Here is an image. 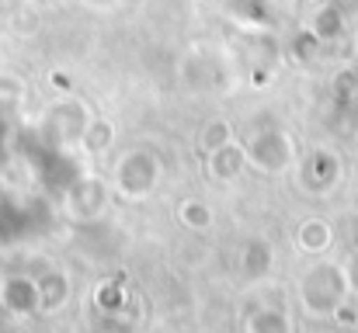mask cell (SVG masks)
Segmentation results:
<instances>
[{
  "instance_id": "9c48e42d",
  "label": "cell",
  "mask_w": 358,
  "mask_h": 333,
  "mask_svg": "<svg viewBox=\"0 0 358 333\" xmlns=\"http://www.w3.org/2000/svg\"><path fill=\"white\" fill-rule=\"evenodd\" d=\"M243 167H247L243 142H227V146H220L216 153H209V174H213L216 181H234Z\"/></svg>"
},
{
  "instance_id": "5b68a950",
  "label": "cell",
  "mask_w": 358,
  "mask_h": 333,
  "mask_svg": "<svg viewBox=\"0 0 358 333\" xmlns=\"http://www.w3.org/2000/svg\"><path fill=\"white\" fill-rule=\"evenodd\" d=\"M105 209H108V188H105L98 177L80 181V184L66 195V212H70L73 219H98Z\"/></svg>"
},
{
  "instance_id": "277c9868",
  "label": "cell",
  "mask_w": 358,
  "mask_h": 333,
  "mask_svg": "<svg viewBox=\"0 0 358 333\" xmlns=\"http://www.w3.org/2000/svg\"><path fill=\"white\" fill-rule=\"evenodd\" d=\"M0 306L14 316L38 313V281L31 274H7L0 281Z\"/></svg>"
},
{
  "instance_id": "2e32d148",
  "label": "cell",
  "mask_w": 358,
  "mask_h": 333,
  "mask_svg": "<svg viewBox=\"0 0 358 333\" xmlns=\"http://www.w3.org/2000/svg\"><path fill=\"white\" fill-rule=\"evenodd\" d=\"M0 98H3V101H7V98L17 101V98H21V84H17L14 77H3V80H0Z\"/></svg>"
},
{
  "instance_id": "52a82bcc",
  "label": "cell",
  "mask_w": 358,
  "mask_h": 333,
  "mask_svg": "<svg viewBox=\"0 0 358 333\" xmlns=\"http://www.w3.org/2000/svg\"><path fill=\"white\" fill-rule=\"evenodd\" d=\"M35 281H38V313L52 316L70 302V278L63 271H45Z\"/></svg>"
},
{
  "instance_id": "30bf717a",
  "label": "cell",
  "mask_w": 358,
  "mask_h": 333,
  "mask_svg": "<svg viewBox=\"0 0 358 333\" xmlns=\"http://www.w3.org/2000/svg\"><path fill=\"white\" fill-rule=\"evenodd\" d=\"M247 333H292V320L282 306H257L247 316Z\"/></svg>"
},
{
  "instance_id": "ac0fdd59",
  "label": "cell",
  "mask_w": 358,
  "mask_h": 333,
  "mask_svg": "<svg viewBox=\"0 0 358 333\" xmlns=\"http://www.w3.org/2000/svg\"><path fill=\"white\" fill-rule=\"evenodd\" d=\"M313 333H324V330H313Z\"/></svg>"
},
{
  "instance_id": "6da1fadb",
  "label": "cell",
  "mask_w": 358,
  "mask_h": 333,
  "mask_svg": "<svg viewBox=\"0 0 358 333\" xmlns=\"http://www.w3.org/2000/svg\"><path fill=\"white\" fill-rule=\"evenodd\" d=\"M160 184V160L150 149H129L112 167V188L125 202H143Z\"/></svg>"
},
{
  "instance_id": "8fae6325",
  "label": "cell",
  "mask_w": 358,
  "mask_h": 333,
  "mask_svg": "<svg viewBox=\"0 0 358 333\" xmlns=\"http://www.w3.org/2000/svg\"><path fill=\"white\" fill-rule=\"evenodd\" d=\"M296 239H299V246H303L306 253H320V250L331 246V225L320 222V219H306L299 225Z\"/></svg>"
},
{
  "instance_id": "9a60e30c",
  "label": "cell",
  "mask_w": 358,
  "mask_h": 333,
  "mask_svg": "<svg viewBox=\"0 0 358 333\" xmlns=\"http://www.w3.org/2000/svg\"><path fill=\"white\" fill-rule=\"evenodd\" d=\"M94 302H98V309H101V313L115 316L122 306H125V292H122L115 281H101V285H98V292H94Z\"/></svg>"
},
{
  "instance_id": "8992f818",
  "label": "cell",
  "mask_w": 358,
  "mask_h": 333,
  "mask_svg": "<svg viewBox=\"0 0 358 333\" xmlns=\"http://www.w3.org/2000/svg\"><path fill=\"white\" fill-rule=\"evenodd\" d=\"M49 121H52V128H56V135H59L63 142L84 139V132H87V125H91L87 111L80 108L77 101H56V108L49 111Z\"/></svg>"
},
{
  "instance_id": "7a4b0ae2",
  "label": "cell",
  "mask_w": 358,
  "mask_h": 333,
  "mask_svg": "<svg viewBox=\"0 0 358 333\" xmlns=\"http://www.w3.org/2000/svg\"><path fill=\"white\" fill-rule=\"evenodd\" d=\"M243 153H247V167L261 170V174H282L292 163V139L282 128H257L243 139Z\"/></svg>"
},
{
  "instance_id": "4fadbf2b",
  "label": "cell",
  "mask_w": 358,
  "mask_h": 333,
  "mask_svg": "<svg viewBox=\"0 0 358 333\" xmlns=\"http://www.w3.org/2000/svg\"><path fill=\"white\" fill-rule=\"evenodd\" d=\"M178 219L181 225H188V229H195V232H206V229H213V209L206 205V202H199V198H188V202H181V209H178Z\"/></svg>"
},
{
  "instance_id": "5bb4252c",
  "label": "cell",
  "mask_w": 358,
  "mask_h": 333,
  "mask_svg": "<svg viewBox=\"0 0 358 333\" xmlns=\"http://www.w3.org/2000/svg\"><path fill=\"white\" fill-rule=\"evenodd\" d=\"M112 139H115V128H112L108 121H101V118H98V121H91V125H87V132H84V139H80V142H84L91 153H105V149L112 146Z\"/></svg>"
},
{
  "instance_id": "ba28073f",
  "label": "cell",
  "mask_w": 358,
  "mask_h": 333,
  "mask_svg": "<svg viewBox=\"0 0 358 333\" xmlns=\"http://www.w3.org/2000/svg\"><path fill=\"white\" fill-rule=\"evenodd\" d=\"M271 260H275V250H271V243L264 239V236H254V239H247L243 243V253H240V271L247 274V278H264L268 271H271Z\"/></svg>"
},
{
  "instance_id": "e0dca14e",
  "label": "cell",
  "mask_w": 358,
  "mask_h": 333,
  "mask_svg": "<svg viewBox=\"0 0 358 333\" xmlns=\"http://www.w3.org/2000/svg\"><path fill=\"white\" fill-rule=\"evenodd\" d=\"M331 21H334V10H324V14L317 17V24H313V28H317L320 35H331V31H334V24H331Z\"/></svg>"
},
{
  "instance_id": "7c38bea8",
  "label": "cell",
  "mask_w": 358,
  "mask_h": 333,
  "mask_svg": "<svg viewBox=\"0 0 358 333\" xmlns=\"http://www.w3.org/2000/svg\"><path fill=\"white\" fill-rule=\"evenodd\" d=\"M227 142H234V125L227 121V118H213V121H206V128L199 132V149L209 156V153H216L220 146H227Z\"/></svg>"
},
{
  "instance_id": "3957f363",
  "label": "cell",
  "mask_w": 358,
  "mask_h": 333,
  "mask_svg": "<svg viewBox=\"0 0 358 333\" xmlns=\"http://www.w3.org/2000/svg\"><path fill=\"white\" fill-rule=\"evenodd\" d=\"M341 292H345L341 271L331 267V264H320V267L306 271L303 281H299V302L310 316H331L341 306Z\"/></svg>"
}]
</instances>
